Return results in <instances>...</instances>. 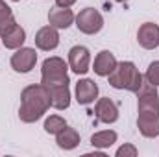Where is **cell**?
Here are the masks:
<instances>
[{"instance_id": "1", "label": "cell", "mask_w": 159, "mask_h": 157, "mask_svg": "<svg viewBox=\"0 0 159 157\" xmlns=\"http://www.w3.org/2000/svg\"><path fill=\"white\" fill-rule=\"evenodd\" d=\"M137 94V128L143 137L154 139L159 137V94L157 87L150 81H143Z\"/></svg>"}, {"instance_id": "2", "label": "cell", "mask_w": 159, "mask_h": 157, "mask_svg": "<svg viewBox=\"0 0 159 157\" xmlns=\"http://www.w3.org/2000/svg\"><path fill=\"white\" fill-rule=\"evenodd\" d=\"M50 92L48 87L37 83L28 85L20 92V107H19V118L26 124L37 122L48 109H50Z\"/></svg>"}, {"instance_id": "3", "label": "cell", "mask_w": 159, "mask_h": 157, "mask_svg": "<svg viewBox=\"0 0 159 157\" xmlns=\"http://www.w3.org/2000/svg\"><path fill=\"white\" fill-rule=\"evenodd\" d=\"M109 78V85L113 89L119 91H129V92H137L144 81V76L139 72V69L135 67V63L131 61H120L117 67L113 69V72L107 76Z\"/></svg>"}, {"instance_id": "4", "label": "cell", "mask_w": 159, "mask_h": 157, "mask_svg": "<svg viewBox=\"0 0 159 157\" xmlns=\"http://www.w3.org/2000/svg\"><path fill=\"white\" fill-rule=\"evenodd\" d=\"M41 83L46 87L70 83L69 79V65L61 57H46L41 67Z\"/></svg>"}, {"instance_id": "5", "label": "cell", "mask_w": 159, "mask_h": 157, "mask_svg": "<svg viewBox=\"0 0 159 157\" xmlns=\"http://www.w3.org/2000/svg\"><path fill=\"white\" fill-rule=\"evenodd\" d=\"M76 28L85 35H94L104 28V17L94 7H85L76 15Z\"/></svg>"}, {"instance_id": "6", "label": "cell", "mask_w": 159, "mask_h": 157, "mask_svg": "<svg viewBox=\"0 0 159 157\" xmlns=\"http://www.w3.org/2000/svg\"><path fill=\"white\" fill-rule=\"evenodd\" d=\"M11 69L15 72H20V74H26L30 72L35 63H37V54L34 48H26V46H20L15 50V54L11 56Z\"/></svg>"}, {"instance_id": "7", "label": "cell", "mask_w": 159, "mask_h": 157, "mask_svg": "<svg viewBox=\"0 0 159 157\" xmlns=\"http://www.w3.org/2000/svg\"><path fill=\"white\" fill-rule=\"evenodd\" d=\"M91 67V52L87 46L76 44L69 50V69L76 74H85L89 72Z\"/></svg>"}, {"instance_id": "8", "label": "cell", "mask_w": 159, "mask_h": 157, "mask_svg": "<svg viewBox=\"0 0 159 157\" xmlns=\"http://www.w3.org/2000/svg\"><path fill=\"white\" fill-rule=\"evenodd\" d=\"M94 115L104 124H113L119 120V107L111 98H98L94 105Z\"/></svg>"}, {"instance_id": "9", "label": "cell", "mask_w": 159, "mask_h": 157, "mask_svg": "<svg viewBox=\"0 0 159 157\" xmlns=\"http://www.w3.org/2000/svg\"><path fill=\"white\" fill-rule=\"evenodd\" d=\"M137 41L143 48L154 50L159 46V24L156 22H144L139 32H137Z\"/></svg>"}, {"instance_id": "10", "label": "cell", "mask_w": 159, "mask_h": 157, "mask_svg": "<svg viewBox=\"0 0 159 157\" xmlns=\"http://www.w3.org/2000/svg\"><path fill=\"white\" fill-rule=\"evenodd\" d=\"M98 98V85L94 79L83 78L76 83V102L80 105H89Z\"/></svg>"}, {"instance_id": "11", "label": "cell", "mask_w": 159, "mask_h": 157, "mask_svg": "<svg viewBox=\"0 0 159 157\" xmlns=\"http://www.w3.org/2000/svg\"><path fill=\"white\" fill-rule=\"evenodd\" d=\"M59 44V34H57V28L54 26H43L39 32L35 34V46L39 50L44 52H50V50H56Z\"/></svg>"}, {"instance_id": "12", "label": "cell", "mask_w": 159, "mask_h": 157, "mask_svg": "<svg viewBox=\"0 0 159 157\" xmlns=\"http://www.w3.org/2000/svg\"><path fill=\"white\" fill-rule=\"evenodd\" d=\"M74 20H76V15L72 13L70 7H59V6H56V7L50 9V13H48V22H50V26H54V28H57V30H67Z\"/></svg>"}, {"instance_id": "13", "label": "cell", "mask_w": 159, "mask_h": 157, "mask_svg": "<svg viewBox=\"0 0 159 157\" xmlns=\"http://www.w3.org/2000/svg\"><path fill=\"white\" fill-rule=\"evenodd\" d=\"M117 63H119V61H117L115 54H111L109 50H102V52H98V56L94 57L93 70H94V74L107 78V76L113 72V69L117 67Z\"/></svg>"}, {"instance_id": "14", "label": "cell", "mask_w": 159, "mask_h": 157, "mask_svg": "<svg viewBox=\"0 0 159 157\" xmlns=\"http://www.w3.org/2000/svg\"><path fill=\"white\" fill-rule=\"evenodd\" d=\"M48 92H50V105L54 109H67L70 105V89H69V83H63V85H52L48 87Z\"/></svg>"}, {"instance_id": "15", "label": "cell", "mask_w": 159, "mask_h": 157, "mask_svg": "<svg viewBox=\"0 0 159 157\" xmlns=\"http://www.w3.org/2000/svg\"><path fill=\"white\" fill-rule=\"evenodd\" d=\"M0 37H2V43H4L6 48H9V50H17V48H20V46L24 44V41H26V32H24L22 26L13 24L6 34L0 35Z\"/></svg>"}, {"instance_id": "16", "label": "cell", "mask_w": 159, "mask_h": 157, "mask_svg": "<svg viewBox=\"0 0 159 157\" xmlns=\"http://www.w3.org/2000/svg\"><path fill=\"white\" fill-rule=\"evenodd\" d=\"M56 142L61 150H74L80 144V133L74 129V128H65L63 131H59L56 135Z\"/></svg>"}, {"instance_id": "17", "label": "cell", "mask_w": 159, "mask_h": 157, "mask_svg": "<svg viewBox=\"0 0 159 157\" xmlns=\"http://www.w3.org/2000/svg\"><path fill=\"white\" fill-rule=\"evenodd\" d=\"M117 139H119L117 131H113V129H102V131L93 133V137H91V144H93L94 148L106 150V148L113 146V144L117 142Z\"/></svg>"}, {"instance_id": "18", "label": "cell", "mask_w": 159, "mask_h": 157, "mask_svg": "<svg viewBox=\"0 0 159 157\" xmlns=\"http://www.w3.org/2000/svg\"><path fill=\"white\" fill-rule=\"evenodd\" d=\"M13 24H17V22H15V15H13L11 7L4 0H0V35H4Z\"/></svg>"}, {"instance_id": "19", "label": "cell", "mask_w": 159, "mask_h": 157, "mask_svg": "<svg viewBox=\"0 0 159 157\" xmlns=\"http://www.w3.org/2000/svg\"><path fill=\"white\" fill-rule=\"evenodd\" d=\"M65 128H67V122H65V118L59 117V115H50L44 120V131L50 133V135H57Z\"/></svg>"}, {"instance_id": "20", "label": "cell", "mask_w": 159, "mask_h": 157, "mask_svg": "<svg viewBox=\"0 0 159 157\" xmlns=\"http://www.w3.org/2000/svg\"><path fill=\"white\" fill-rule=\"evenodd\" d=\"M144 79L150 81L152 85L159 87V61H152L146 69V74H144Z\"/></svg>"}, {"instance_id": "21", "label": "cell", "mask_w": 159, "mask_h": 157, "mask_svg": "<svg viewBox=\"0 0 159 157\" xmlns=\"http://www.w3.org/2000/svg\"><path fill=\"white\" fill-rule=\"evenodd\" d=\"M137 148L133 144H122L117 150V157H137Z\"/></svg>"}, {"instance_id": "22", "label": "cell", "mask_w": 159, "mask_h": 157, "mask_svg": "<svg viewBox=\"0 0 159 157\" xmlns=\"http://www.w3.org/2000/svg\"><path fill=\"white\" fill-rule=\"evenodd\" d=\"M74 4H76V0H56V6H59V7H70Z\"/></svg>"}, {"instance_id": "23", "label": "cell", "mask_w": 159, "mask_h": 157, "mask_svg": "<svg viewBox=\"0 0 159 157\" xmlns=\"http://www.w3.org/2000/svg\"><path fill=\"white\" fill-rule=\"evenodd\" d=\"M115 2H119V4H122V2H128V0H115Z\"/></svg>"}, {"instance_id": "24", "label": "cell", "mask_w": 159, "mask_h": 157, "mask_svg": "<svg viewBox=\"0 0 159 157\" xmlns=\"http://www.w3.org/2000/svg\"><path fill=\"white\" fill-rule=\"evenodd\" d=\"M11 2H20V0H11Z\"/></svg>"}]
</instances>
